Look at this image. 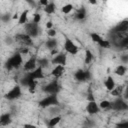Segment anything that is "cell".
Returning a JSON list of instances; mask_svg holds the SVG:
<instances>
[{
    "instance_id": "603a6c76",
    "label": "cell",
    "mask_w": 128,
    "mask_h": 128,
    "mask_svg": "<svg viewBox=\"0 0 128 128\" xmlns=\"http://www.w3.org/2000/svg\"><path fill=\"white\" fill-rule=\"evenodd\" d=\"M126 72H127V68L125 65H122V64L118 65L114 70V73L118 76H124L126 74Z\"/></svg>"
},
{
    "instance_id": "4316f807",
    "label": "cell",
    "mask_w": 128,
    "mask_h": 128,
    "mask_svg": "<svg viewBox=\"0 0 128 128\" xmlns=\"http://www.w3.org/2000/svg\"><path fill=\"white\" fill-rule=\"evenodd\" d=\"M73 9H74V6H73L72 4H70V3H68V4H65L64 6H62L61 11H62V13H64V14H69Z\"/></svg>"
},
{
    "instance_id": "d6986e66",
    "label": "cell",
    "mask_w": 128,
    "mask_h": 128,
    "mask_svg": "<svg viewBox=\"0 0 128 128\" xmlns=\"http://www.w3.org/2000/svg\"><path fill=\"white\" fill-rule=\"evenodd\" d=\"M86 16H87V10L85 7H81L80 9H78L75 14V18L77 20H84Z\"/></svg>"
},
{
    "instance_id": "d590c367",
    "label": "cell",
    "mask_w": 128,
    "mask_h": 128,
    "mask_svg": "<svg viewBox=\"0 0 128 128\" xmlns=\"http://www.w3.org/2000/svg\"><path fill=\"white\" fill-rule=\"evenodd\" d=\"M87 98H88V101H93L94 98H93V94H92V91L91 89L88 90V93H87Z\"/></svg>"
},
{
    "instance_id": "7bdbcfd3",
    "label": "cell",
    "mask_w": 128,
    "mask_h": 128,
    "mask_svg": "<svg viewBox=\"0 0 128 128\" xmlns=\"http://www.w3.org/2000/svg\"><path fill=\"white\" fill-rule=\"evenodd\" d=\"M57 53H58V52H57V50H56V49H53V50H51V54H52V55H54V56H55Z\"/></svg>"
},
{
    "instance_id": "9c48e42d",
    "label": "cell",
    "mask_w": 128,
    "mask_h": 128,
    "mask_svg": "<svg viewBox=\"0 0 128 128\" xmlns=\"http://www.w3.org/2000/svg\"><path fill=\"white\" fill-rule=\"evenodd\" d=\"M51 64L53 65H61L64 66L67 64V56L64 52H59L57 53L55 56H53L52 60H51Z\"/></svg>"
},
{
    "instance_id": "ee69618b",
    "label": "cell",
    "mask_w": 128,
    "mask_h": 128,
    "mask_svg": "<svg viewBox=\"0 0 128 128\" xmlns=\"http://www.w3.org/2000/svg\"><path fill=\"white\" fill-rule=\"evenodd\" d=\"M18 17H19V16H18V14H17V13H15V14L12 16V19H17Z\"/></svg>"
},
{
    "instance_id": "8992f818",
    "label": "cell",
    "mask_w": 128,
    "mask_h": 128,
    "mask_svg": "<svg viewBox=\"0 0 128 128\" xmlns=\"http://www.w3.org/2000/svg\"><path fill=\"white\" fill-rule=\"evenodd\" d=\"M109 109H112L114 111H126L128 109V104L124 99H122L121 97H118L117 99L111 102Z\"/></svg>"
},
{
    "instance_id": "2e32d148",
    "label": "cell",
    "mask_w": 128,
    "mask_h": 128,
    "mask_svg": "<svg viewBox=\"0 0 128 128\" xmlns=\"http://www.w3.org/2000/svg\"><path fill=\"white\" fill-rule=\"evenodd\" d=\"M64 72H65V67H64V66L55 65V67H54V68L52 69V71H51V75H52L55 79H57V78L61 77V76L64 74Z\"/></svg>"
},
{
    "instance_id": "7402d4cb",
    "label": "cell",
    "mask_w": 128,
    "mask_h": 128,
    "mask_svg": "<svg viewBox=\"0 0 128 128\" xmlns=\"http://www.w3.org/2000/svg\"><path fill=\"white\" fill-rule=\"evenodd\" d=\"M45 46H46V48H48L49 50L56 49V47H57V40H56L55 38H49V39L45 42Z\"/></svg>"
},
{
    "instance_id": "7c38bea8",
    "label": "cell",
    "mask_w": 128,
    "mask_h": 128,
    "mask_svg": "<svg viewBox=\"0 0 128 128\" xmlns=\"http://www.w3.org/2000/svg\"><path fill=\"white\" fill-rule=\"evenodd\" d=\"M86 112L89 114V115H96L100 112V108L98 106V103L93 100V101H88L87 105H86Z\"/></svg>"
},
{
    "instance_id": "3957f363",
    "label": "cell",
    "mask_w": 128,
    "mask_h": 128,
    "mask_svg": "<svg viewBox=\"0 0 128 128\" xmlns=\"http://www.w3.org/2000/svg\"><path fill=\"white\" fill-rule=\"evenodd\" d=\"M24 29H25V33L31 38L37 37L41 32V28L39 24H35L33 22H27L24 25Z\"/></svg>"
},
{
    "instance_id": "60d3db41",
    "label": "cell",
    "mask_w": 128,
    "mask_h": 128,
    "mask_svg": "<svg viewBox=\"0 0 128 128\" xmlns=\"http://www.w3.org/2000/svg\"><path fill=\"white\" fill-rule=\"evenodd\" d=\"M28 51H29V50H28V48H24V49H22V50H21V52H19V53H20L21 55H22V54H27V53H28Z\"/></svg>"
},
{
    "instance_id": "d4e9b609",
    "label": "cell",
    "mask_w": 128,
    "mask_h": 128,
    "mask_svg": "<svg viewBox=\"0 0 128 128\" xmlns=\"http://www.w3.org/2000/svg\"><path fill=\"white\" fill-rule=\"evenodd\" d=\"M50 61L47 59V58H40V59H37V64L39 65V67H41L42 69L44 68H47L50 64Z\"/></svg>"
},
{
    "instance_id": "44dd1931",
    "label": "cell",
    "mask_w": 128,
    "mask_h": 128,
    "mask_svg": "<svg viewBox=\"0 0 128 128\" xmlns=\"http://www.w3.org/2000/svg\"><path fill=\"white\" fill-rule=\"evenodd\" d=\"M43 10H44V12H45L46 14H48V15L55 13V10H56L55 3H54V2H49V3L43 8Z\"/></svg>"
},
{
    "instance_id": "f1b7e54d",
    "label": "cell",
    "mask_w": 128,
    "mask_h": 128,
    "mask_svg": "<svg viewBox=\"0 0 128 128\" xmlns=\"http://www.w3.org/2000/svg\"><path fill=\"white\" fill-rule=\"evenodd\" d=\"M110 104H111V102L109 100H102L98 104V106H99L100 109H109L110 108Z\"/></svg>"
},
{
    "instance_id": "e0dca14e",
    "label": "cell",
    "mask_w": 128,
    "mask_h": 128,
    "mask_svg": "<svg viewBox=\"0 0 128 128\" xmlns=\"http://www.w3.org/2000/svg\"><path fill=\"white\" fill-rule=\"evenodd\" d=\"M104 85H105V87H106V89L109 91V92H111L114 88H115V86H116V84H115V81H114V78L112 77V76H107V78H106V80L104 81Z\"/></svg>"
},
{
    "instance_id": "5b68a950",
    "label": "cell",
    "mask_w": 128,
    "mask_h": 128,
    "mask_svg": "<svg viewBox=\"0 0 128 128\" xmlns=\"http://www.w3.org/2000/svg\"><path fill=\"white\" fill-rule=\"evenodd\" d=\"M42 90L48 94H58L61 90V86L59 84V82L57 81V79H54L53 81L47 83L45 86H43Z\"/></svg>"
},
{
    "instance_id": "f546056e",
    "label": "cell",
    "mask_w": 128,
    "mask_h": 128,
    "mask_svg": "<svg viewBox=\"0 0 128 128\" xmlns=\"http://www.w3.org/2000/svg\"><path fill=\"white\" fill-rule=\"evenodd\" d=\"M119 46L123 47L124 49H126L128 47V36H125L124 38H122L120 41H119Z\"/></svg>"
},
{
    "instance_id": "8d00e7d4",
    "label": "cell",
    "mask_w": 128,
    "mask_h": 128,
    "mask_svg": "<svg viewBox=\"0 0 128 128\" xmlns=\"http://www.w3.org/2000/svg\"><path fill=\"white\" fill-rule=\"evenodd\" d=\"M23 128H37V126L31 123H25L23 124Z\"/></svg>"
},
{
    "instance_id": "b9f144b4",
    "label": "cell",
    "mask_w": 128,
    "mask_h": 128,
    "mask_svg": "<svg viewBox=\"0 0 128 128\" xmlns=\"http://www.w3.org/2000/svg\"><path fill=\"white\" fill-rule=\"evenodd\" d=\"M122 61H123L124 63H127V62H128V56H127V55H123V56H122Z\"/></svg>"
},
{
    "instance_id": "4fadbf2b",
    "label": "cell",
    "mask_w": 128,
    "mask_h": 128,
    "mask_svg": "<svg viewBox=\"0 0 128 128\" xmlns=\"http://www.w3.org/2000/svg\"><path fill=\"white\" fill-rule=\"evenodd\" d=\"M23 67H24V70L27 71V72L33 71V70L37 67V58H36V56L30 57V58L24 63Z\"/></svg>"
},
{
    "instance_id": "9a60e30c",
    "label": "cell",
    "mask_w": 128,
    "mask_h": 128,
    "mask_svg": "<svg viewBox=\"0 0 128 128\" xmlns=\"http://www.w3.org/2000/svg\"><path fill=\"white\" fill-rule=\"evenodd\" d=\"M12 123V117L10 113H3L0 115V126L4 127V126H8Z\"/></svg>"
},
{
    "instance_id": "ffe728a7",
    "label": "cell",
    "mask_w": 128,
    "mask_h": 128,
    "mask_svg": "<svg viewBox=\"0 0 128 128\" xmlns=\"http://www.w3.org/2000/svg\"><path fill=\"white\" fill-rule=\"evenodd\" d=\"M61 119H62V117H61L60 115H56V116L52 117L51 119H49V120H48V126H49L50 128L56 127V125H58V124L60 123Z\"/></svg>"
},
{
    "instance_id": "ba28073f",
    "label": "cell",
    "mask_w": 128,
    "mask_h": 128,
    "mask_svg": "<svg viewBox=\"0 0 128 128\" xmlns=\"http://www.w3.org/2000/svg\"><path fill=\"white\" fill-rule=\"evenodd\" d=\"M63 48H64V50H65L67 53H69V54H71V55H76V54L78 53V50H79V49H78V46H77L71 39H69V38H66V39H65Z\"/></svg>"
},
{
    "instance_id": "e575fe53",
    "label": "cell",
    "mask_w": 128,
    "mask_h": 128,
    "mask_svg": "<svg viewBox=\"0 0 128 128\" xmlns=\"http://www.w3.org/2000/svg\"><path fill=\"white\" fill-rule=\"evenodd\" d=\"M10 16H11V15H10L9 13H5V14H3V15L1 16V20L6 23V22H8V21L12 18V17H10Z\"/></svg>"
},
{
    "instance_id": "5bb4252c",
    "label": "cell",
    "mask_w": 128,
    "mask_h": 128,
    "mask_svg": "<svg viewBox=\"0 0 128 128\" xmlns=\"http://www.w3.org/2000/svg\"><path fill=\"white\" fill-rule=\"evenodd\" d=\"M15 39L21 43H23L24 45H27V46H32L33 45V40L31 37H29L26 33H20V34H17L15 36Z\"/></svg>"
},
{
    "instance_id": "83f0119b",
    "label": "cell",
    "mask_w": 128,
    "mask_h": 128,
    "mask_svg": "<svg viewBox=\"0 0 128 128\" xmlns=\"http://www.w3.org/2000/svg\"><path fill=\"white\" fill-rule=\"evenodd\" d=\"M123 92V86H115V88L110 92L113 96H121Z\"/></svg>"
},
{
    "instance_id": "30bf717a",
    "label": "cell",
    "mask_w": 128,
    "mask_h": 128,
    "mask_svg": "<svg viewBox=\"0 0 128 128\" xmlns=\"http://www.w3.org/2000/svg\"><path fill=\"white\" fill-rule=\"evenodd\" d=\"M127 31H128V20L127 19H124L121 22H119L118 24H116L114 26V28L111 30L112 33H116L119 35H120V33H126Z\"/></svg>"
},
{
    "instance_id": "7a4b0ae2",
    "label": "cell",
    "mask_w": 128,
    "mask_h": 128,
    "mask_svg": "<svg viewBox=\"0 0 128 128\" xmlns=\"http://www.w3.org/2000/svg\"><path fill=\"white\" fill-rule=\"evenodd\" d=\"M60 104L57 94H48L43 99H41L38 102V105L41 108H48L52 106H58Z\"/></svg>"
},
{
    "instance_id": "f6af8a7d",
    "label": "cell",
    "mask_w": 128,
    "mask_h": 128,
    "mask_svg": "<svg viewBox=\"0 0 128 128\" xmlns=\"http://www.w3.org/2000/svg\"><path fill=\"white\" fill-rule=\"evenodd\" d=\"M89 3H91V4H93V5H96V4H97V1H92V0H90Z\"/></svg>"
},
{
    "instance_id": "ac0fdd59",
    "label": "cell",
    "mask_w": 128,
    "mask_h": 128,
    "mask_svg": "<svg viewBox=\"0 0 128 128\" xmlns=\"http://www.w3.org/2000/svg\"><path fill=\"white\" fill-rule=\"evenodd\" d=\"M28 9H25L21 12V14L18 17V25H25L28 21Z\"/></svg>"
},
{
    "instance_id": "d6a6232c",
    "label": "cell",
    "mask_w": 128,
    "mask_h": 128,
    "mask_svg": "<svg viewBox=\"0 0 128 128\" xmlns=\"http://www.w3.org/2000/svg\"><path fill=\"white\" fill-rule=\"evenodd\" d=\"M115 128H128V121H122L115 125Z\"/></svg>"
},
{
    "instance_id": "6da1fadb",
    "label": "cell",
    "mask_w": 128,
    "mask_h": 128,
    "mask_svg": "<svg viewBox=\"0 0 128 128\" xmlns=\"http://www.w3.org/2000/svg\"><path fill=\"white\" fill-rule=\"evenodd\" d=\"M22 62H23L22 55L19 52H17L7 59V61L5 62V68L8 70L17 69L22 65Z\"/></svg>"
},
{
    "instance_id": "cb8c5ba5",
    "label": "cell",
    "mask_w": 128,
    "mask_h": 128,
    "mask_svg": "<svg viewBox=\"0 0 128 128\" xmlns=\"http://www.w3.org/2000/svg\"><path fill=\"white\" fill-rule=\"evenodd\" d=\"M93 53H92V51L91 50H89V49H86L85 50V58H84V63L85 64H90L91 62H92V60H93Z\"/></svg>"
},
{
    "instance_id": "277c9868",
    "label": "cell",
    "mask_w": 128,
    "mask_h": 128,
    "mask_svg": "<svg viewBox=\"0 0 128 128\" xmlns=\"http://www.w3.org/2000/svg\"><path fill=\"white\" fill-rule=\"evenodd\" d=\"M22 95V90L20 85H15L13 86L8 92L4 94V98L9 100V101H14L16 99H19Z\"/></svg>"
},
{
    "instance_id": "8fae6325",
    "label": "cell",
    "mask_w": 128,
    "mask_h": 128,
    "mask_svg": "<svg viewBox=\"0 0 128 128\" xmlns=\"http://www.w3.org/2000/svg\"><path fill=\"white\" fill-rule=\"evenodd\" d=\"M26 75H27V77H28L29 79H31V80H35V81L44 78V72H43V69H42L41 67H39V66L36 67L33 71L28 72Z\"/></svg>"
},
{
    "instance_id": "1f68e13d",
    "label": "cell",
    "mask_w": 128,
    "mask_h": 128,
    "mask_svg": "<svg viewBox=\"0 0 128 128\" xmlns=\"http://www.w3.org/2000/svg\"><path fill=\"white\" fill-rule=\"evenodd\" d=\"M40 21H41V14H40V13H34L32 22L35 23V24H39Z\"/></svg>"
},
{
    "instance_id": "52a82bcc",
    "label": "cell",
    "mask_w": 128,
    "mask_h": 128,
    "mask_svg": "<svg viewBox=\"0 0 128 128\" xmlns=\"http://www.w3.org/2000/svg\"><path fill=\"white\" fill-rule=\"evenodd\" d=\"M74 78L78 82H85L90 80L91 78V73L89 70H83V69H78L74 73Z\"/></svg>"
},
{
    "instance_id": "f35d334b",
    "label": "cell",
    "mask_w": 128,
    "mask_h": 128,
    "mask_svg": "<svg viewBox=\"0 0 128 128\" xmlns=\"http://www.w3.org/2000/svg\"><path fill=\"white\" fill-rule=\"evenodd\" d=\"M48 3H49V1H48V0H40V1H39V4H40V5H42V6H44V7H45Z\"/></svg>"
},
{
    "instance_id": "ab89813d",
    "label": "cell",
    "mask_w": 128,
    "mask_h": 128,
    "mask_svg": "<svg viewBox=\"0 0 128 128\" xmlns=\"http://www.w3.org/2000/svg\"><path fill=\"white\" fill-rule=\"evenodd\" d=\"M46 27H47V29H51V28L53 27V22H52V21L46 22Z\"/></svg>"
},
{
    "instance_id": "4dcf8cb0",
    "label": "cell",
    "mask_w": 128,
    "mask_h": 128,
    "mask_svg": "<svg viewBox=\"0 0 128 128\" xmlns=\"http://www.w3.org/2000/svg\"><path fill=\"white\" fill-rule=\"evenodd\" d=\"M98 45H99V47H101V48H109V47H110V45H111V43H110V41H109V40L103 39L100 43H98Z\"/></svg>"
},
{
    "instance_id": "74e56055",
    "label": "cell",
    "mask_w": 128,
    "mask_h": 128,
    "mask_svg": "<svg viewBox=\"0 0 128 128\" xmlns=\"http://www.w3.org/2000/svg\"><path fill=\"white\" fill-rule=\"evenodd\" d=\"M86 124L88 125V128H91V127L94 125V122H93V121H91L90 119H87V120H86Z\"/></svg>"
},
{
    "instance_id": "836d02e7",
    "label": "cell",
    "mask_w": 128,
    "mask_h": 128,
    "mask_svg": "<svg viewBox=\"0 0 128 128\" xmlns=\"http://www.w3.org/2000/svg\"><path fill=\"white\" fill-rule=\"evenodd\" d=\"M56 34H57L56 30H55V29H53V28L48 29V31H47V35H48L50 38H54V37L56 36Z\"/></svg>"
},
{
    "instance_id": "484cf974",
    "label": "cell",
    "mask_w": 128,
    "mask_h": 128,
    "mask_svg": "<svg viewBox=\"0 0 128 128\" xmlns=\"http://www.w3.org/2000/svg\"><path fill=\"white\" fill-rule=\"evenodd\" d=\"M90 38H91V40L93 41V42H95V43H100L102 40H103V38L98 34V33H96V32H92V33H90Z\"/></svg>"
}]
</instances>
